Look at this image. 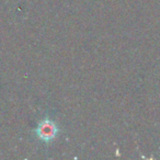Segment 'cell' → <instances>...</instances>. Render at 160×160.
Returning a JSON list of instances; mask_svg holds the SVG:
<instances>
[{
	"label": "cell",
	"mask_w": 160,
	"mask_h": 160,
	"mask_svg": "<svg viewBox=\"0 0 160 160\" xmlns=\"http://www.w3.org/2000/svg\"><path fill=\"white\" fill-rule=\"evenodd\" d=\"M36 133L41 139L45 140V142H49V140L54 139V137L57 134V127L53 122L46 120L38 125Z\"/></svg>",
	"instance_id": "cell-1"
}]
</instances>
